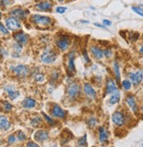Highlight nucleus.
<instances>
[{"instance_id":"1","label":"nucleus","mask_w":143,"mask_h":147,"mask_svg":"<svg viewBox=\"0 0 143 147\" xmlns=\"http://www.w3.org/2000/svg\"><path fill=\"white\" fill-rule=\"evenodd\" d=\"M31 22L40 29H47L53 26L54 21L50 17L42 16L40 14H33L30 18Z\"/></svg>"},{"instance_id":"2","label":"nucleus","mask_w":143,"mask_h":147,"mask_svg":"<svg viewBox=\"0 0 143 147\" xmlns=\"http://www.w3.org/2000/svg\"><path fill=\"white\" fill-rule=\"evenodd\" d=\"M80 95H81V86L79 84L73 82L68 86L66 90V96L69 100L71 101L76 100L80 97Z\"/></svg>"},{"instance_id":"3","label":"nucleus","mask_w":143,"mask_h":147,"mask_svg":"<svg viewBox=\"0 0 143 147\" xmlns=\"http://www.w3.org/2000/svg\"><path fill=\"white\" fill-rule=\"evenodd\" d=\"M55 45L60 51H66L70 46L69 36L64 34H59L55 40Z\"/></svg>"},{"instance_id":"4","label":"nucleus","mask_w":143,"mask_h":147,"mask_svg":"<svg viewBox=\"0 0 143 147\" xmlns=\"http://www.w3.org/2000/svg\"><path fill=\"white\" fill-rule=\"evenodd\" d=\"M10 70L19 78H25L30 74L29 67L27 65H23V64L12 65L10 67Z\"/></svg>"},{"instance_id":"5","label":"nucleus","mask_w":143,"mask_h":147,"mask_svg":"<svg viewBox=\"0 0 143 147\" xmlns=\"http://www.w3.org/2000/svg\"><path fill=\"white\" fill-rule=\"evenodd\" d=\"M57 58V53L52 49H47L41 56V60L45 64L53 63Z\"/></svg>"},{"instance_id":"6","label":"nucleus","mask_w":143,"mask_h":147,"mask_svg":"<svg viewBox=\"0 0 143 147\" xmlns=\"http://www.w3.org/2000/svg\"><path fill=\"white\" fill-rule=\"evenodd\" d=\"M10 15L18 19L19 20H25L29 15V11L25 9L20 8V7H16L11 10L10 11Z\"/></svg>"},{"instance_id":"7","label":"nucleus","mask_w":143,"mask_h":147,"mask_svg":"<svg viewBox=\"0 0 143 147\" xmlns=\"http://www.w3.org/2000/svg\"><path fill=\"white\" fill-rule=\"evenodd\" d=\"M112 121L114 125L118 126V127H121L126 124V116L121 111H116L113 113V115L112 116Z\"/></svg>"},{"instance_id":"8","label":"nucleus","mask_w":143,"mask_h":147,"mask_svg":"<svg viewBox=\"0 0 143 147\" xmlns=\"http://www.w3.org/2000/svg\"><path fill=\"white\" fill-rule=\"evenodd\" d=\"M5 25H6V28L8 30L11 31H18L20 28H21V25L19 23V20L14 17H8L5 20Z\"/></svg>"},{"instance_id":"9","label":"nucleus","mask_w":143,"mask_h":147,"mask_svg":"<svg viewBox=\"0 0 143 147\" xmlns=\"http://www.w3.org/2000/svg\"><path fill=\"white\" fill-rule=\"evenodd\" d=\"M50 113L52 116H54L55 118H59V119H65L67 116V114L65 112V110L62 108H61V106H59L58 104H54L52 106Z\"/></svg>"},{"instance_id":"10","label":"nucleus","mask_w":143,"mask_h":147,"mask_svg":"<svg viewBox=\"0 0 143 147\" xmlns=\"http://www.w3.org/2000/svg\"><path fill=\"white\" fill-rule=\"evenodd\" d=\"M128 77L131 80V83H133L134 86H138L143 79V71L139 70L135 72H130L128 73Z\"/></svg>"},{"instance_id":"11","label":"nucleus","mask_w":143,"mask_h":147,"mask_svg":"<svg viewBox=\"0 0 143 147\" xmlns=\"http://www.w3.org/2000/svg\"><path fill=\"white\" fill-rule=\"evenodd\" d=\"M52 8H53V5L47 0H41L35 5V9L40 11H50Z\"/></svg>"},{"instance_id":"12","label":"nucleus","mask_w":143,"mask_h":147,"mask_svg":"<svg viewBox=\"0 0 143 147\" xmlns=\"http://www.w3.org/2000/svg\"><path fill=\"white\" fill-rule=\"evenodd\" d=\"M13 38L15 39L16 42H18L20 45H25L28 41H29V37L27 34H25L24 32L20 31V32H16L13 34Z\"/></svg>"},{"instance_id":"13","label":"nucleus","mask_w":143,"mask_h":147,"mask_svg":"<svg viewBox=\"0 0 143 147\" xmlns=\"http://www.w3.org/2000/svg\"><path fill=\"white\" fill-rule=\"evenodd\" d=\"M34 139L38 142V143H43L45 141H47L49 138L48 132L47 130L44 129H39L34 133L33 136Z\"/></svg>"},{"instance_id":"14","label":"nucleus","mask_w":143,"mask_h":147,"mask_svg":"<svg viewBox=\"0 0 143 147\" xmlns=\"http://www.w3.org/2000/svg\"><path fill=\"white\" fill-rule=\"evenodd\" d=\"M75 57H76V53L74 51H70L69 54L67 55V68L68 71L70 73H74L76 71V67H75Z\"/></svg>"},{"instance_id":"15","label":"nucleus","mask_w":143,"mask_h":147,"mask_svg":"<svg viewBox=\"0 0 143 147\" xmlns=\"http://www.w3.org/2000/svg\"><path fill=\"white\" fill-rule=\"evenodd\" d=\"M84 92L85 93L86 97L90 100H94L97 97V92H96L95 89L89 83H85L84 85Z\"/></svg>"},{"instance_id":"16","label":"nucleus","mask_w":143,"mask_h":147,"mask_svg":"<svg viewBox=\"0 0 143 147\" xmlns=\"http://www.w3.org/2000/svg\"><path fill=\"white\" fill-rule=\"evenodd\" d=\"M126 102L127 106L129 107V109H131L134 114H136L138 111V105H137V102H136L134 96L133 94L127 95L126 98Z\"/></svg>"},{"instance_id":"17","label":"nucleus","mask_w":143,"mask_h":147,"mask_svg":"<svg viewBox=\"0 0 143 147\" xmlns=\"http://www.w3.org/2000/svg\"><path fill=\"white\" fill-rule=\"evenodd\" d=\"M4 90L7 93L8 97L11 100H15V99H17L19 96V92L16 88H14L13 86H5L4 87Z\"/></svg>"},{"instance_id":"18","label":"nucleus","mask_w":143,"mask_h":147,"mask_svg":"<svg viewBox=\"0 0 143 147\" xmlns=\"http://www.w3.org/2000/svg\"><path fill=\"white\" fill-rule=\"evenodd\" d=\"M98 139L100 143L102 144H106L109 139V134L108 131L106 130V128L104 127H99L98 129Z\"/></svg>"},{"instance_id":"19","label":"nucleus","mask_w":143,"mask_h":147,"mask_svg":"<svg viewBox=\"0 0 143 147\" xmlns=\"http://www.w3.org/2000/svg\"><path fill=\"white\" fill-rule=\"evenodd\" d=\"M106 94H112V93L118 92V87H117L115 82L112 78H108L107 81H106Z\"/></svg>"},{"instance_id":"20","label":"nucleus","mask_w":143,"mask_h":147,"mask_svg":"<svg viewBox=\"0 0 143 147\" xmlns=\"http://www.w3.org/2000/svg\"><path fill=\"white\" fill-rule=\"evenodd\" d=\"M10 128H11L10 120L5 115H0V130L7 131Z\"/></svg>"},{"instance_id":"21","label":"nucleus","mask_w":143,"mask_h":147,"mask_svg":"<svg viewBox=\"0 0 143 147\" xmlns=\"http://www.w3.org/2000/svg\"><path fill=\"white\" fill-rule=\"evenodd\" d=\"M90 53H92V55L93 56V57L97 60H101L104 57V51L97 47V46H92L90 47Z\"/></svg>"},{"instance_id":"22","label":"nucleus","mask_w":143,"mask_h":147,"mask_svg":"<svg viewBox=\"0 0 143 147\" xmlns=\"http://www.w3.org/2000/svg\"><path fill=\"white\" fill-rule=\"evenodd\" d=\"M37 102L33 98H25L23 101H22V106L24 109H33L36 106Z\"/></svg>"},{"instance_id":"23","label":"nucleus","mask_w":143,"mask_h":147,"mask_svg":"<svg viewBox=\"0 0 143 147\" xmlns=\"http://www.w3.org/2000/svg\"><path fill=\"white\" fill-rule=\"evenodd\" d=\"M42 124H43V120L41 116H39V115H35L31 120V125L33 127H40Z\"/></svg>"},{"instance_id":"24","label":"nucleus","mask_w":143,"mask_h":147,"mask_svg":"<svg viewBox=\"0 0 143 147\" xmlns=\"http://www.w3.org/2000/svg\"><path fill=\"white\" fill-rule=\"evenodd\" d=\"M120 100V93L118 92H116L114 93H112V94H111V97L109 99V103L111 105H114V104H117Z\"/></svg>"},{"instance_id":"25","label":"nucleus","mask_w":143,"mask_h":147,"mask_svg":"<svg viewBox=\"0 0 143 147\" xmlns=\"http://www.w3.org/2000/svg\"><path fill=\"white\" fill-rule=\"evenodd\" d=\"M113 69H114V72H115V77H116V80L118 82H120V65L116 61L113 63Z\"/></svg>"},{"instance_id":"26","label":"nucleus","mask_w":143,"mask_h":147,"mask_svg":"<svg viewBox=\"0 0 143 147\" xmlns=\"http://www.w3.org/2000/svg\"><path fill=\"white\" fill-rule=\"evenodd\" d=\"M1 108H2V110L5 112H11L12 110V105L8 101H3Z\"/></svg>"},{"instance_id":"27","label":"nucleus","mask_w":143,"mask_h":147,"mask_svg":"<svg viewBox=\"0 0 143 147\" xmlns=\"http://www.w3.org/2000/svg\"><path fill=\"white\" fill-rule=\"evenodd\" d=\"M33 78L35 81L37 82H43L45 80V76L44 74L41 73V72H34L33 75Z\"/></svg>"},{"instance_id":"28","label":"nucleus","mask_w":143,"mask_h":147,"mask_svg":"<svg viewBox=\"0 0 143 147\" xmlns=\"http://www.w3.org/2000/svg\"><path fill=\"white\" fill-rule=\"evenodd\" d=\"M41 115H43V117H44V119H45V121L47 122V123L48 124V125H50V126H53V125H55V120L52 118V117H50V116H48L47 114H45L44 112H41Z\"/></svg>"},{"instance_id":"29","label":"nucleus","mask_w":143,"mask_h":147,"mask_svg":"<svg viewBox=\"0 0 143 147\" xmlns=\"http://www.w3.org/2000/svg\"><path fill=\"white\" fill-rule=\"evenodd\" d=\"M87 124H88V126L89 127H90V128H93V127H95L96 125H97V123H98V121H97V119L94 117V116H90V118H88V120H87Z\"/></svg>"},{"instance_id":"30","label":"nucleus","mask_w":143,"mask_h":147,"mask_svg":"<svg viewBox=\"0 0 143 147\" xmlns=\"http://www.w3.org/2000/svg\"><path fill=\"white\" fill-rule=\"evenodd\" d=\"M139 36H140L139 33H136V32H130L128 34V39L131 42H136L139 39Z\"/></svg>"},{"instance_id":"31","label":"nucleus","mask_w":143,"mask_h":147,"mask_svg":"<svg viewBox=\"0 0 143 147\" xmlns=\"http://www.w3.org/2000/svg\"><path fill=\"white\" fill-rule=\"evenodd\" d=\"M16 138L19 141L22 142V141H25V139H27V135H25L22 130H19L16 133Z\"/></svg>"},{"instance_id":"32","label":"nucleus","mask_w":143,"mask_h":147,"mask_svg":"<svg viewBox=\"0 0 143 147\" xmlns=\"http://www.w3.org/2000/svg\"><path fill=\"white\" fill-rule=\"evenodd\" d=\"M77 145L79 146H86L87 145V136L84 135V137L80 138L77 141Z\"/></svg>"},{"instance_id":"33","label":"nucleus","mask_w":143,"mask_h":147,"mask_svg":"<svg viewBox=\"0 0 143 147\" xmlns=\"http://www.w3.org/2000/svg\"><path fill=\"white\" fill-rule=\"evenodd\" d=\"M60 78V72L57 71H54L53 72L51 73V80L54 82H56L57 80L59 79Z\"/></svg>"},{"instance_id":"34","label":"nucleus","mask_w":143,"mask_h":147,"mask_svg":"<svg viewBox=\"0 0 143 147\" xmlns=\"http://www.w3.org/2000/svg\"><path fill=\"white\" fill-rule=\"evenodd\" d=\"M131 86H132V83L130 82L129 80H123L122 81V87L125 90H126V91L130 90L131 89Z\"/></svg>"},{"instance_id":"35","label":"nucleus","mask_w":143,"mask_h":147,"mask_svg":"<svg viewBox=\"0 0 143 147\" xmlns=\"http://www.w3.org/2000/svg\"><path fill=\"white\" fill-rule=\"evenodd\" d=\"M132 10H133L135 13H137L138 15L143 17V8L137 7V6H133V7H132Z\"/></svg>"},{"instance_id":"36","label":"nucleus","mask_w":143,"mask_h":147,"mask_svg":"<svg viewBox=\"0 0 143 147\" xmlns=\"http://www.w3.org/2000/svg\"><path fill=\"white\" fill-rule=\"evenodd\" d=\"M16 140H17V138H16L15 135H10V136L8 137L7 143H8L9 145H11V144H13L16 142Z\"/></svg>"},{"instance_id":"37","label":"nucleus","mask_w":143,"mask_h":147,"mask_svg":"<svg viewBox=\"0 0 143 147\" xmlns=\"http://www.w3.org/2000/svg\"><path fill=\"white\" fill-rule=\"evenodd\" d=\"M0 33L5 34V35L9 34V30L7 29V28H5V26L2 23H0Z\"/></svg>"},{"instance_id":"38","label":"nucleus","mask_w":143,"mask_h":147,"mask_svg":"<svg viewBox=\"0 0 143 147\" xmlns=\"http://www.w3.org/2000/svg\"><path fill=\"white\" fill-rule=\"evenodd\" d=\"M12 0H0V5H2L3 7H7L11 4Z\"/></svg>"},{"instance_id":"39","label":"nucleus","mask_w":143,"mask_h":147,"mask_svg":"<svg viewBox=\"0 0 143 147\" xmlns=\"http://www.w3.org/2000/svg\"><path fill=\"white\" fill-rule=\"evenodd\" d=\"M103 51H104V56L107 58H109L112 56V51L111 49H106V50H103Z\"/></svg>"},{"instance_id":"40","label":"nucleus","mask_w":143,"mask_h":147,"mask_svg":"<svg viewBox=\"0 0 143 147\" xmlns=\"http://www.w3.org/2000/svg\"><path fill=\"white\" fill-rule=\"evenodd\" d=\"M83 56H84V58L85 63H89L90 62V57H89V56H88V53H87L86 49H84V50L83 51Z\"/></svg>"},{"instance_id":"41","label":"nucleus","mask_w":143,"mask_h":147,"mask_svg":"<svg viewBox=\"0 0 143 147\" xmlns=\"http://www.w3.org/2000/svg\"><path fill=\"white\" fill-rule=\"evenodd\" d=\"M66 11H67V7H64V6H59L56 8V11L58 13H64Z\"/></svg>"},{"instance_id":"42","label":"nucleus","mask_w":143,"mask_h":147,"mask_svg":"<svg viewBox=\"0 0 143 147\" xmlns=\"http://www.w3.org/2000/svg\"><path fill=\"white\" fill-rule=\"evenodd\" d=\"M5 53H6V52L4 50V49H3V48L0 47V58H1V57H4L5 56Z\"/></svg>"},{"instance_id":"43","label":"nucleus","mask_w":143,"mask_h":147,"mask_svg":"<svg viewBox=\"0 0 143 147\" xmlns=\"http://www.w3.org/2000/svg\"><path fill=\"white\" fill-rule=\"evenodd\" d=\"M103 24L105 25V26H111L112 25V22L108 20H103Z\"/></svg>"},{"instance_id":"44","label":"nucleus","mask_w":143,"mask_h":147,"mask_svg":"<svg viewBox=\"0 0 143 147\" xmlns=\"http://www.w3.org/2000/svg\"><path fill=\"white\" fill-rule=\"evenodd\" d=\"M27 146H34V147H38L39 144H35V143H33V142H29V143H27Z\"/></svg>"},{"instance_id":"45","label":"nucleus","mask_w":143,"mask_h":147,"mask_svg":"<svg viewBox=\"0 0 143 147\" xmlns=\"http://www.w3.org/2000/svg\"><path fill=\"white\" fill-rule=\"evenodd\" d=\"M94 25H95L96 26H98V28H106V26L100 25V24H98V23H95Z\"/></svg>"},{"instance_id":"46","label":"nucleus","mask_w":143,"mask_h":147,"mask_svg":"<svg viewBox=\"0 0 143 147\" xmlns=\"http://www.w3.org/2000/svg\"><path fill=\"white\" fill-rule=\"evenodd\" d=\"M140 55L143 56V46L140 47Z\"/></svg>"},{"instance_id":"47","label":"nucleus","mask_w":143,"mask_h":147,"mask_svg":"<svg viewBox=\"0 0 143 147\" xmlns=\"http://www.w3.org/2000/svg\"><path fill=\"white\" fill-rule=\"evenodd\" d=\"M140 110H141V113L143 114V104H142V106H141V109H140Z\"/></svg>"},{"instance_id":"48","label":"nucleus","mask_w":143,"mask_h":147,"mask_svg":"<svg viewBox=\"0 0 143 147\" xmlns=\"http://www.w3.org/2000/svg\"><path fill=\"white\" fill-rule=\"evenodd\" d=\"M2 18V12H1V11H0V19Z\"/></svg>"},{"instance_id":"49","label":"nucleus","mask_w":143,"mask_h":147,"mask_svg":"<svg viewBox=\"0 0 143 147\" xmlns=\"http://www.w3.org/2000/svg\"><path fill=\"white\" fill-rule=\"evenodd\" d=\"M57 1H59V2H63L64 0H57Z\"/></svg>"},{"instance_id":"50","label":"nucleus","mask_w":143,"mask_h":147,"mask_svg":"<svg viewBox=\"0 0 143 147\" xmlns=\"http://www.w3.org/2000/svg\"><path fill=\"white\" fill-rule=\"evenodd\" d=\"M142 146H143V144H142Z\"/></svg>"}]
</instances>
